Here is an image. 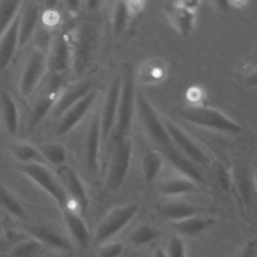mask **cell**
Wrapping results in <instances>:
<instances>
[{"label":"cell","mask_w":257,"mask_h":257,"mask_svg":"<svg viewBox=\"0 0 257 257\" xmlns=\"http://www.w3.org/2000/svg\"><path fill=\"white\" fill-rule=\"evenodd\" d=\"M133 155V141L131 137L112 143L109 155L105 186L111 192H117L126 176Z\"/></svg>","instance_id":"cell-4"},{"label":"cell","mask_w":257,"mask_h":257,"mask_svg":"<svg viewBox=\"0 0 257 257\" xmlns=\"http://www.w3.org/2000/svg\"><path fill=\"white\" fill-rule=\"evenodd\" d=\"M91 90V83L89 80L86 79L78 80L73 83L65 85L61 90L51 110V113L55 117L59 118L65 110H67L70 106L75 104L78 100H80Z\"/></svg>","instance_id":"cell-17"},{"label":"cell","mask_w":257,"mask_h":257,"mask_svg":"<svg viewBox=\"0 0 257 257\" xmlns=\"http://www.w3.org/2000/svg\"><path fill=\"white\" fill-rule=\"evenodd\" d=\"M246 82L251 86H257V71L248 75L246 77Z\"/></svg>","instance_id":"cell-43"},{"label":"cell","mask_w":257,"mask_h":257,"mask_svg":"<svg viewBox=\"0 0 257 257\" xmlns=\"http://www.w3.org/2000/svg\"><path fill=\"white\" fill-rule=\"evenodd\" d=\"M130 16L126 1H118L114 4L112 11V30L115 36L120 35L124 31Z\"/></svg>","instance_id":"cell-34"},{"label":"cell","mask_w":257,"mask_h":257,"mask_svg":"<svg viewBox=\"0 0 257 257\" xmlns=\"http://www.w3.org/2000/svg\"><path fill=\"white\" fill-rule=\"evenodd\" d=\"M213 224L214 219L198 215L181 221L172 222V228L179 236H196L209 229Z\"/></svg>","instance_id":"cell-23"},{"label":"cell","mask_w":257,"mask_h":257,"mask_svg":"<svg viewBox=\"0 0 257 257\" xmlns=\"http://www.w3.org/2000/svg\"><path fill=\"white\" fill-rule=\"evenodd\" d=\"M16 169L47 193L60 209L67 206V198L57 175L45 164H18Z\"/></svg>","instance_id":"cell-6"},{"label":"cell","mask_w":257,"mask_h":257,"mask_svg":"<svg viewBox=\"0 0 257 257\" xmlns=\"http://www.w3.org/2000/svg\"><path fill=\"white\" fill-rule=\"evenodd\" d=\"M39 152L45 163H49L50 165L59 168L65 165V161L67 158L66 148L56 142H50L46 144H42L39 148Z\"/></svg>","instance_id":"cell-27"},{"label":"cell","mask_w":257,"mask_h":257,"mask_svg":"<svg viewBox=\"0 0 257 257\" xmlns=\"http://www.w3.org/2000/svg\"><path fill=\"white\" fill-rule=\"evenodd\" d=\"M136 106V91L135 82L132 70L125 69L123 76L121 77L120 94L116 112V118L114 127L110 137V141H115L130 137L131 128L133 124L134 110Z\"/></svg>","instance_id":"cell-2"},{"label":"cell","mask_w":257,"mask_h":257,"mask_svg":"<svg viewBox=\"0 0 257 257\" xmlns=\"http://www.w3.org/2000/svg\"><path fill=\"white\" fill-rule=\"evenodd\" d=\"M96 95V91L92 89L75 104L65 110L63 114L59 117V121L57 123L55 132L56 135L63 136L69 133L72 128H74L89 111L90 107L95 101Z\"/></svg>","instance_id":"cell-14"},{"label":"cell","mask_w":257,"mask_h":257,"mask_svg":"<svg viewBox=\"0 0 257 257\" xmlns=\"http://www.w3.org/2000/svg\"><path fill=\"white\" fill-rule=\"evenodd\" d=\"M125 250L123 243L119 241H108L98 245L96 250L97 257H120Z\"/></svg>","instance_id":"cell-36"},{"label":"cell","mask_w":257,"mask_h":257,"mask_svg":"<svg viewBox=\"0 0 257 257\" xmlns=\"http://www.w3.org/2000/svg\"><path fill=\"white\" fill-rule=\"evenodd\" d=\"M168 17L173 26L183 35H189L195 25V13L177 6L174 2L166 6Z\"/></svg>","instance_id":"cell-24"},{"label":"cell","mask_w":257,"mask_h":257,"mask_svg":"<svg viewBox=\"0 0 257 257\" xmlns=\"http://www.w3.org/2000/svg\"><path fill=\"white\" fill-rule=\"evenodd\" d=\"M56 175L67 198L66 207L74 210L81 216L85 214L88 207V197L77 173L73 168L63 165L57 168Z\"/></svg>","instance_id":"cell-10"},{"label":"cell","mask_w":257,"mask_h":257,"mask_svg":"<svg viewBox=\"0 0 257 257\" xmlns=\"http://www.w3.org/2000/svg\"><path fill=\"white\" fill-rule=\"evenodd\" d=\"M21 1L0 0V37L13 23L21 8Z\"/></svg>","instance_id":"cell-32"},{"label":"cell","mask_w":257,"mask_h":257,"mask_svg":"<svg viewBox=\"0 0 257 257\" xmlns=\"http://www.w3.org/2000/svg\"><path fill=\"white\" fill-rule=\"evenodd\" d=\"M178 115L184 120L198 126L227 134H237L242 131L239 123L223 112L206 106L190 105L181 108Z\"/></svg>","instance_id":"cell-3"},{"label":"cell","mask_w":257,"mask_h":257,"mask_svg":"<svg viewBox=\"0 0 257 257\" xmlns=\"http://www.w3.org/2000/svg\"><path fill=\"white\" fill-rule=\"evenodd\" d=\"M236 257H257V239L249 240L239 250Z\"/></svg>","instance_id":"cell-39"},{"label":"cell","mask_w":257,"mask_h":257,"mask_svg":"<svg viewBox=\"0 0 257 257\" xmlns=\"http://www.w3.org/2000/svg\"><path fill=\"white\" fill-rule=\"evenodd\" d=\"M14 158L19 164H32L42 163L45 164L39 149L28 143H17L12 147L11 150Z\"/></svg>","instance_id":"cell-30"},{"label":"cell","mask_w":257,"mask_h":257,"mask_svg":"<svg viewBox=\"0 0 257 257\" xmlns=\"http://www.w3.org/2000/svg\"><path fill=\"white\" fill-rule=\"evenodd\" d=\"M163 165V156L158 151H146L142 159V170L144 179L149 183L154 181L161 172Z\"/></svg>","instance_id":"cell-28"},{"label":"cell","mask_w":257,"mask_h":257,"mask_svg":"<svg viewBox=\"0 0 257 257\" xmlns=\"http://www.w3.org/2000/svg\"><path fill=\"white\" fill-rule=\"evenodd\" d=\"M126 5H127V9L131 15L137 14L139 13L145 5L144 1H126Z\"/></svg>","instance_id":"cell-41"},{"label":"cell","mask_w":257,"mask_h":257,"mask_svg":"<svg viewBox=\"0 0 257 257\" xmlns=\"http://www.w3.org/2000/svg\"><path fill=\"white\" fill-rule=\"evenodd\" d=\"M167 257H186V246L181 236L175 234L170 237L165 249Z\"/></svg>","instance_id":"cell-37"},{"label":"cell","mask_w":257,"mask_h":257,"mask_svg":"<svg viewBox=\"0 0 257 257\" xmlns=\"http://www.w3.org/2000/svg\"><path fill=\"white\" fill-rule=\"evenodd\" d=\"M64 75L49 73L39 88L38 94L34 99L28 118L29 127H34L51 112L61 90L64 87Z\"/></svg>","instance_id":"cell-7"},{"label":"cell","mask_w":257,"mask_h":257,"mask_svg":"<svg viewBox=\"0 0 257 257\" xmlns=\"http://www.w3.org/2000/svg\"><path fill=\"white\" fill-rule=\"evenodd\" d=\"M164 125L171 137L172 141L178 148V150L193 164H198L202 167L210 166V158L208 155L184 132L179 125L172 121H165Z\"/></svg>","instance_id":"cell-13"},{"label":"cell","mask_w":257,"mask_h":257,"mask_svg":"<svg viewBox=\"0 0 257 257\" xmlns=\"http://www.w3.org/2000/svg\"><path fill=\"white\" fill-rule=\"evenodd\" d=\"M101 146V133L99 113H95L87 127L84 143V158L87 170L96 174L99 167V151Z\"/></svg>","instance_id":"cell-16"},{"label":"cell","mask_w":257,"mask_h":257,"mask_svg":"<svg viewBox=\"0 0 257 257\" xmlns=\"http://www.w3.org/2000/svg\"><path fill=\"white\" fill-rule=\"evenodd\" d=\"M160 237L158 228L151 225H140L128 235V241L133 246L141 247L148 245Z\"/></svg>","instance_id":"cell-31"},{"label":"cell","mask_w":257,"mask_h":257,"mask_svg":"<svg viewBox=\"0 0 257 257\" xmlns=\"http://www.w3.org/2000/svg\"><path fill=\"white\" fill-rule=\"evenodd\" d=\"M0 121L8 134L14 135L18 132V106L10 93L5 90L0 91Z\"/></svg>","instance_id":"cell-21"},{"label":"cell","mask_w":257,"mask_h":257,"mask_svg":"<svg viewBox=\"0 0 257 257\" xmlns=\"http://www.w3.org/2000/svg\"><path fill=\"white\" fill-rule=\"evenodd\" d=\"M121 87V77L115 76L107 89L105 98L103 100L102 108L99 112L101 145H105L110 141V137L114 127L119 94Z\"/></svg>","instance_id":"cell-12"},{"label":"cell","mask_w":257,"mask_h":257,"mask_svg":"<svg viewBox=\"0 0 257 257\" xmlns=\"http://www.w3.org/2000/svg\"><path fill=\"white\" fill-rule=\"evenodd\" d=\"M229 4H232V5H235V6H237V7H240V6H243V5H246V2H244V1H232V2H230Z\"/></svg>","instance_id":"cell-45"},{"label":"cell","mask_w":257,"mask_h":257,"mask_svg":"<svg viewBox=\"0 0 257 257\" xmlns=\"http://www.w3.org/2000/svg\"><path fill=\"white\" fill-rule=\"evenodd\" d=\"M166 73L165 65L158 60H150L144 65L142 71L140 72L142 81L146 83L157 82L164 78Z\"/></svg>","instance_id":"cell-35"},{"label":"cell","mask_w":257,"mask_h":257,"mask_svg":"<svg viewBox=\"0 0 257 257\" xmlns=\"http://www.w3.org/2000/svg\"><path fill=\"white\" fill-rule=\"evenodd\" d=\"M159 191L166 196H179L199 192L201 191V187L193 180L182 176L163 181L159 185Z\"/></svg>","instance_id":"cell-25"},{"label":"cell","mask_w":257,"mask_h":257,"mask_svg":"<svg viewBox=\"0 0 257 257\" xmlns=\"http://www.w3.org/2000/svg\"><path fill=\"white\" fill-rule=\"evenodd\" d=\"M47 249L33 238L17 243L7 254L6 257H44Z\"/></svg>","instance_id":"cell-26"},{"label":"cell","mask_w":257,"mask_h":257,"mask_svg":"<svg viewBox=\"0 0 257 257\" xmlns=\"http://www.w3.org/2000/svg\"><path fill=\"white\" fill-rule=\"evenodd\" d=\"M24 229L31 236V238L41 243L47 249H54L61 252H67L72 249V243L62 234L51 228L25 225Z\"/></svg>","instance_id":"cell-19"},{"label":"cell","mask_w":257,"mask_h":257,"mask_svg":"<svg viewBox=\"0 0 257 257\" xmlns=\"http://www.w3.org/2000/svg\"><path fill=\"white\" fill-rule=\"evenodd\" d=\"M48 72L52 74L65 75L72 66L71 33L59 31L54 34L51 44L47 50Z\"/></svg>","instance_id":"cell-11"},{"label":"cell","mask_w":257,"mask_h":257,"mask_svg":"<svg viewBox=\"0 0 257 257\" xmlns=\"http://www.w3.org/2000/svg\"><path fill=\"white\" fill-rule=\"evenodd\" d=\"M0 206L18 219H25L26 211L17 198L3 185L0 184Z\"/></svg>","instance_id":"cell-33"},{"label":"cell","mask_w":257,"mask_h":257,"mask_svg":"<svg viewBox=\"0 0 257 257\" xmlns=\"http://www.w3.org/2000/svg\"><path fill=\"white\" fill-rule=\"evenodd\" d=\"M177 6H180L184 9H187L189 11L195 12V10L199 7L200 2L199 1H193V0H185V1H177L174 2Z\"/></svg>","instance_id":"cell-40"},{"label":"cell","mask_w":257,"mask_h":257,"mask_svg":"<svg viewBox=\"0 0 257 257\" xmlns=\"http://www.w3.org/2000/svg\"><path fill=\"white\" fill-rule=\"evenodd\" d=\"M48 72L47 52L35 46L25 61L19 78V91L22 96L29 97L41 84Z\"/></svg>","instance_id":"cell-8"},{"label":"cell","mask_w":257,"mask_h":257,"mask_svg":"<svg viewBox=\"0 0 257 257\" xmlns=\"http://www.w3.org/2000/svg\"><path fill=\"white\" fill-rule=\"evenodd\" d=\"M232 179V183L235 184L241 201L245 206H248L252 199V183L247 171L244 168H235Z\"/></svg>","instance_id":"cell-29"},{"label":"cell","mask_w":257,"mask_h":257,"mask_svg":"<svg viewBox=\"0 0 257 257\" xmlns=\"http://www.w3.org/2000/svg\"><path fill=\"white\" fill-rule=\"evenodd\" d=\"M52 257H65V255L63 253H60V254H57V255H54Z\"/></svg>","instance_id":"cell-46"},{"label":"cell","mask_w":257,"mask_h":257,"mask_svg":"<svg viewBox=\"0 0 257 257\" xmlns=\"http://www.w3.org/2000/svg\"><path fill=\"white\" fill-rule=\"evenodd\" d=\"M201 97V91L198 87H192L188 91V98H190L192 101H197Z\"/></svg>","instance_id":"cell-42"},{"label":"cell","mask_w":257,"mask_h":257,"mask_svg":"<svg viewBox=\"0 0 257 257\" xmlns=\"http://www.w3.org/2000/svg\"><path fill=\"white\" fill-rule=\"evenodd\" d=\"M203 212L202 208L185 201H169L159 207V215L172 222L202 215Z\"/></svg>","instance_id":"cell-20"},{"label":"cell","mask_w":257,"mask_h":257,"mask_svg":"<svg viewBox=\"0 0 257 257\" xmlns=\"http://www.w3.org/2000/svg\"><path fill=\"white\" fill-rule=\"evenodd\" d=\"M96 36L94 29L88 24H82L71 33L72 66L75 74L82 73L90 64L93 56Z\"/></svg>","instance_id":"cell-9"},{"label":"cell","mask_w":257,"mask_h":257,"mask_svg":"<svg viewBox=\"0 0 257 257\" xmlns=\"http://www.w3.org/2000/svg\"><path fill=\"white\" fill-rule=\"evenodd\" d=\"M152 257H167V254L165 252V249H163L161 247H158L154 250Z\"/></svg>","instance_id":"cell-44"},{"label":"cell","mask_w":257,"mask_h":257,"mask_svg":"<svg viewBox=\"0 0 257 257\" xmlns=\"http://www.w3.org/2000/svg\"><path fill=\"white\" fill-rule=\"evenodd\" d=\"M60 210L63 222L70 238L78 247L81 249H86L90 243L91 237L82 216L68 207H64Z\"/></svg>","instance_id":"cell-18"},{"label":"cell","mask_w":257,"mask_h":257,"mask_svg":"<svg viewBox=\"0 0 257 257\" xmlns=\"http://www.w3.org/2000/svg\"><path fill=\"white\" fill-rule=\"evenodd\" d=\"M215 175L221 189L225 192H229L232 186V177L226 168L222 165H217L215 168Z\"/></svg>","instance_id":"cell-38"},{"label":"cell","mask_w":257,"mask_h":257,"mask_svg":"<svg viewBox=\"0 0 257 257\" xmlns=\"http://www.w3.org/2000/svg\"><path fill=\"white\" fill-rule=\"evenodd\" d=\"M139 210L140 204L137 202L111 209L97 224L93 234L94 243L98 246L110 241L112 237L118 234L131 223Z\"/></svg>","instance_id":"cell-5"},{"label":"cell","mask_w":257,"mask_h":257,"mask_svg":"<svg viewBox=\"0 0 257 257\" xmlns=\"http://www.w3.org/2000/svg\"><path fill=\"white\" fill-rule=\"evenodd\" d=\"M18 24L19 14L10 25V27L0 37V71L9 65L14 54L19 48Z\"/></svg>","instance_id":"cell-22"},{"label":"cell","mask_w":257,"mask_h":257,"mask_svg":"<svg viewBox=\"0 0 257 257\" xmlns=\"http://www.w3.org/2000/svg\"><path fill=\"white\" fill-rule=\"evenodd\" d=\"M136 107L144 130L154 144L157 145L159 153L165 157L183 177L189 178L199 185H204L206 181L203 175L197 167L178 150L169 136L164 122L156 112L155 107L141 91L136 92Z\"/></svg>","instance_id":"cell-1"},{"label":"cell","mask_w":257,"mask_h":257,"mask_svg":"<svg viewBox=\"0 0 257 257\" xmlns=\"http://www.w3.org/2000/svg\"><path fill=\"white\" fill-rule=\"evenodd\" d=\"M40 3L37 1L22 2L19 11L18 40L19 48H22L34 35L40 22Z\"/></svg>","instance_id":"cell-15"}]
</instances>
